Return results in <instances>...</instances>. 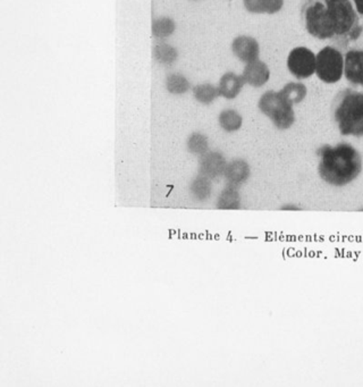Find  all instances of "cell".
Wrapping results in <instances>:
<instances>
[{
  "label": "cell",
  "instance_id": "6da1fadb",
  "mask_svg": "<svg viewBox=\"0 0 363 387\" xmlns=\"http://www.w3.org/2000/svg\"><path fill=\"white\" fill-rule=\"evenodd\" d=\"M301 20L306 32L346 48L361 36L362 27L350 0H304Z\"/></svg>",
  "mask_w": 363,
  "mask_h": 387
},
{
  "label": "cell",
  "instance_id": "7a4b0ae2",
  "mask_svg": "<svg viewBox=\"0 0 363 387\" xmlns=\"http://www.w3.org/2000/svg\"><path fill=\"white\" fill-rule=\"evenodd\" d=\"M318 174L321 180L335 188L355 182L362 171V157L351 144H325L317 151Z\"/></svg>",
  "mask_w": 363,
  "mask_h": 387
},
{
  "label": "cell",
  "instance_id": "3957f363",
  "mask_svg": "<svg viewBox=\"0 0 363 387\" xmlns=\"http://www.w3.org/2000/svg\"><path fill=\"white\" fill-rule=\"evenodd\" d=\"M332 116L341 134L363 138L362 91H339L332 102Z\"/></svg>",
  "mask_w": 363,
  "mask_h": 387
},
{
  "label": "cell",
  "instance_id": "277c9868",
  "mask_svg": "<svg viewBox=\"0 0 363 387\" xmlns=\"http://www.w3.org/2000/svg\"><path fill=\"white\" fill-rule=\"evenodd\" d=\"M258 107L278 129H287L294 124L293 106L279 91H267L259 99Z\"/></svg>",
  "mask_w": 363,
  "mask_h": 387
},
{
  "label": "cell",
  "instance_id": "5b68a950",
  "mask_svg": "<svg viewBox=\"0 0 363 387\" xmlns=\"http://www.w3.org/2000/svg\"><path fill=\"white\" fill-rule=\"evenodd\" d=\"M315 74L325 83H336L344 74V56L341 49L328 45L315 55Z\"/></svg>",
  "mask_w": 363,
  "mask_h": 387
},
{
  "label": "cell",
  "instance_id": "8992f818",
  "mask_svg": "<svg viewBox=\"0 0 363 387\" xmlns=\"http://www.w3.org/2000/svg\"><path fill=\"white\" fill-rule=\"evenodd\" d=\"M287 67L299 80L310 78L315 73V55L306 47H297L288 55Z\"/></svg>",
  "mask_w": 363,
  "mask_h": 387
},
{
  "label": "cell",
  "instance_id": "52a82bcc",
  "mask_svg": "<svg viewBox=\"0 0 363 387\" xmlns=\"http://www.w3.org/2000/svg\"><path fill=\"white\" fill-rule=\"evenodd\" d=\"M227 160L220 151H208L199 160V174L208 177L209 180H217L224 176Z\"/></svg>",
  "mask_w": 363,
  "mask_h": 387
},
{
  "label": "cell",
  "instance_id": "ba28073f",
  "mask_svg": "<svg viewBox=\"0 0 363 387\" xmlns=\"http://www.w3.org/2000/svg\"><path fill=\"white\" fill-rule=\"evenodd\" d=\"M344 76L353 87H363V50L351 49L344 56Z\"/></svg>",
  "mask_w": 363,
  "mask_h": 387
},
{
  "label": "cell",
  "instance_id": "9c48e42d",
  "mask_svg": "<svg viewBox=\"0 0 363 387\" xmlns=\"http://www.w3.org/2000/svg\"><path fill=\"white\" fill-rule=\"evenodd\" d=\"M231 48L235 57L243 63L248 64L259 59L260 45L253 36H244V34L236 36L232 43Z\"/></svg>",
  "mask_w": 363,
  "mask_h": 387
},
{
  "label": "cell",
  "instance_id": "30bf717a",
  "mask_svg": "<svg viewBox=\"0 0 363 387\" xmlns=\"http://www.w3.org/2000/svg\"><path fill=\"white\" fill-rule=\"evenodd\" d=\"M242 76H243L245 85H251L253 87H260L267 83L268 80L271 78V71L264 62L255 59L245 64Z\"/></svg>",
  "mask_w": 363,
  "mask_h": 387
},
{
  "label": "cell",
  "instance_id": "8fae6325",
  "mask_svg": "<svg viewBox=\"0 0 363 387\" xmlns=\"http://www.w3.org/2000/svg\"><path fill=\"white\" fill-rule=\"evenodd\" d=\"M250 176H251V167L246 160L235 158L227 162L224 177L228 185L239 188L248 182Z\"/></svg>",
  "mask_w": 363,
  "mask_h": 387
},
{
  "label": "cell",
  "instance_id": "7c38bea8",
  "mask_svg": "<svg viewBox=\"0 0 363 387\" xmlns=\"http://www.w3.org/2000/svg\"><path fill=\"white\" fill-rule=\"evenodd\" d=\"M244 85L245 82L243 76H239L234 72H226L225 74H222L217 87L220 90V97L231 100L235 99L240 94Z\"/></svg>",
  "mask_w": 363,
  "mask_h": 387
},
{
  "label": "cell",
  "instance_id": "4fadbf2b",
  "mask_svg": "<svg viewBox=\"0 0 363 387\" xmlns=\"http://www.w3.org/2000/svg\"><path fill=\"white\" fill-rule=\"evenodd\" d=\"M190 195L195 202H204L213 195V182L208 177L199 174L190 184Z\"/></svg>",
  "mask_w": 363,
  "mask_h": 387
},
{
  "label": "cell",
  "instance_id": "5bb4252c",
  "mask_svg": "<svg viewBox=\"0 0 363 387\" xmlns=\"http://www.w3.org/2000/svg\"><path fill=\"white\" fill-rule=\"evenodd\" d=\"M152 56L153 59L162 66H171L178 60V51L174 45H169L166 41H159L153 45Z\"/></svg>",
  "mask_w": 363,
  "mask_h": 387
},
{
  "label": "cell",
  "instance_id": "9a60e30c",
  "mask_svg": "<svg viewBox=\"0 0 363 387\" xmlns=\"http://www.w3.org/2000/svg\"><path fill=\"white\" fill-rule=\"evenodd\" d=\"M243 5L252 14H276L284 6V0H243Z\"/></svg>",
  "mask_w": 363,
  "mask_h": 387
},
{
  "label": "cell",
  "instance_id": "2e32d148",
  "mask_svg": "<svg viewBox=\"0 0 363 387\" xmlns=\"http://www.w3.org/2000/svg\"><path fill=\"white\" fill-rule=\"evenodd\" d=\"M242 199L240 192L235 186L227 185L220 193L217 199L216 207L222 211H236L240 209Z\"/></svg>",
  "mask_w": 363,
  "mask_h": 387
},
{
  "label": "cell",
  "instance_id": "e0dca14e",
  "mask_svg": "<svg viewBox=\"0 0 363 387\" xmlns=\"http://www.w3.org/2000/svg\"><path fill=\"white\" fill-rule=\"evenodd\" d=\"M175 31H176V23L169 16H159L152 21L151 32L155 39L165 41L175 34Z\"/></svg>",
  "mask_w": 363,
  "mask_h": 387
},
{
  "label": "cell",
  "instance_id": "ac0fdd59",
  "mask_svg": "<svg viewBox=\"0 0 363 387\" xmlns=\"http://www.w3.org/2000/svg\"><path fill=\"white\" fill-rule=\"evenodd\" d=\"M218 124L222 131L234 133L237 132L243 125V118L235 109H224L218 115Z\"/></svg>",
  "mask_w": 363,
  "mask_h": 387
},
{
  "label": "cell",
  "instance_id": "d6986e66",
  "mask_svg": "<svg viewBox=\"0 0 363 387\" xmlns=\"http://www.w3.org/2000/svg\"><path fill=\"white\" fill-rule=\"evenodd\" d=\"M165 87L173 96H182L189 92L191 83L189 78L180 73H169L165 78Z\"/></svg>",
  "mask_w": 363,
  "mask_h": 387
},
{
  "label": "cell",
  "instance_id": "ffe728a7",
  "mask_svg": "<svg viewBox=\"0 0 363 387\" xmlns=\"http://www.w3.org/2000/svg\"><path fill=\"white\" fill-rule=\"evenodd\" d=\"M194 99L201 105H211L215 100L220 97V90L217 85H211L209 82H204L192 87Z\"/></svg>",
  "mask_w": 363,
  "mask_h": 387
},
{
  "label": "cell",
  "instance_id": "44dd1931",
  "mask_svg": "<svg viewBox=\"0 0 363 387\" xmlns=\"http://www.w3.org/2000/svg\"><path fill=\"white\" fill-rule=\"evenodd\" d=\"M186 148L187 151L194 156H202L209 151V140L207 135H204V133L193 132L186 140Z\"/></svg>",
  "mask_w": 363,
  "mask_h": 387
},
{
  "label": "cell",
  "instance_id": "7402d4cb",
  "mask_svg": "<svg viewBox=\"0 0 363 387\" xmlns=\"http://www.w3.org/2000/svg\"><path fill=\"white\" fill-rule=\"evenodd\" d=\"M282 93V96L287 100L292 106L297 105L300 102L304 101L306 98V87L302 83L297 82H290L285 87H283L282 90L279 91Z\"/></svg>",
  "mask_w": 363,
  "mask_h": 387
},
{
  "label": "cell",
  "instance_id": "603a6c76",
  "mask_svg": "<svg viewBox=\"0 0 363 387\" xmlns=\"http://www.w3.org/2000/svg\"><path fill=\"white\" fill-rule=\"evenodd\" d=\"M282 211H301V209L300 208L297 207V204H284V206H283Z\"/></svg>",
  "mask_w": 363,
  "mask_h": 387
},
{
  "label": "cell",
  "instance_id": "cb8c5ba5",
  "mask_svg": "<svg viewBox=\"0 0 363 387\" xmlns=\"http://www.w3.org/2000/svg\"><path fill=\"white\" fill-rule=\"evenodd\" d=\"M355 3V10L363 16V0H353Z\"/></svg>",
  "mask_w": 363,
  "mask_h": 387
},
{
  "label": "cell",
  "instance_id": "d4e9b609",
  "mask_svg": "<svg viewBox=\"0 0 363 387\" xmlns=\"http://www.w3.org/2000/svg\"><path fill=\"white\" fill-rule=\"evenodd\" d=\"M193 1H197V0H193Z\"/></svg>",
  "mask_w": 363,
  "mask_h": 387
}]
</instances>
